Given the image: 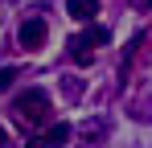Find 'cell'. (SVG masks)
Listing matches in <instances>:
<instances>
[{"label":"cell","instance_id":"1","mask_svg":"<svg viewBox=\"0 0 152 148\" xmlns=\"http://www.w3.org/2000/svg\"><path fill=\"white\" fill-rule=\"evenodd\" d=\"M12 115H17L21 123H41L45 115H50V95L37 91V86H29L25 95L12 99Z\"/></svg>","mask_w":152,"mask_h":148},{"label":"cell","instance_id":"2","mask_svg":"<svg viewBox=\"0 0 152 148\" xmlns=\"http://www.w3.org/2000/svg\"><path fill=\"white\" fill-rule=\"evenodd\" d=\"M45 33H50V29H45L41 17H29V21L21 25V45H25V49H41V45H45Z\"/></svg>","mask_w":152,"mask_h":148},{"label":"cell","instance_id":"3","mask_svg":"<svg viewBox=\"0 0 152 148\" xmlns=\"http://www.w3.org/2000/svg\"><path fill=\"white\" fill-rule=\"evenodd\" d=\"M66 12H70V17H74V21H95V17H99V0H66Z\"/></svg>","mask_w":152,"mask_h":148},{"label":"cell","instance_id":"4","mask_svg":"<svg viewBox=\"0 0 152 148\" xmlns=\"http://www.w3.org/2000/svg\"><path fill=\"white\" fill-rule=\"evenodd\" d=\"M70 58H74L78 66H91V58H95V45L78 33V37H70Z\"/></svg>","mask_w":152,"mask_h":148},{"label":"cell","instance_id":"5","mask_svg":"<svg viewBox=\"0 0 152 148\" xmlns=\"http://www.w3.org/2000/svg\"><path fill=\"white\" fill-rule=\"evenodd\" d=\"M82 37H86V41H95V45H103V41H107V37H111V33H107V29H103V25H91V29H86V33H82Z\"/></svg>","mask_w":152,"mask_h":148},{"label":"cell","instance_id":"6","mask_svg":"<svg viewBox=\"0 0 152 148\" xmlns=\"http://www.w3.org/2000/svg\"><path fill=\"white\" fill-rule=\"evenodd\" d=\"M12 82H17V70H12V66H4V70H0V91H8Z\"/></svg>","mask_w":152,"mask_h":148},{"label":"cell","instance_id":"7","mask_svg":"<svg viewBox=\"0 0 152 148\" xmlns=\"http://www.w3.org/2000/svg\"><path fill=\"white\" fill-rule=\"evenodd\" d=\"M4 144H8V132H4V127H0V148H4Z\"/></svg>","mask_w":152,"mask_h":148}]
</instances>
